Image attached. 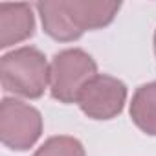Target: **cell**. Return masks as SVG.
<instances>
[{"label":"cell","instance_id":"cell-1","mask_svg":"<svg viewBox=\"0 0 156 156\" xmlns=\"http://www.w3.org/2000/svg\"><path fill=\"white\" fill-rule=\"evenodd\" d=\"M119 8V2L107 0H44L35 4L44 33L59 42H72L85 31L108 26Z\"/></svg>","mask_w":156,"mask_h":156},{"label":"cell","instance_id":"cell-2","mask_svg":"<svg viewBox=\"0 0 156 156\" xmlns=\"http://www.w3.org/2000/svg\"><path fill=\"white\" fill-rule=\"evenodd\" d=\"M0 79L6 92L39 99L50 85V64L39 48L22 46L2 55Z\"/></svg>","mask_w":156,"mask_h":156},{"label":"cell","instance_id":"cell-3","mask_svg":"<svg viewBox=\"0 0 156 156\" xmlns=\"http://www.w3.org/2000/svg\"><path fill=\"white\" fill-rule=\"evenodd\" d=\"M98 75V64L81 48H68L53 55L50 62V94L55 101L77 103L83 87Z\"/></svg>","mask_w":156,"mask_h":156},{"label":"cell","instance_id":"cell-4","mask_svg":"<svg viewBox=\"0 0 156 156\" xmlns=\"http://www.w3.org/2000/svg\"><path fill=\"white\" fill-rule=\"evenodd\" d=\"M42 134L41 112L15 98H4L0 103V140L11 151L31 149Z\"/></svg>","mask_w":156,"mask_h":156},{"label":"cell","instance_id":"cell-5","mask_svg":"<svg viewBox=\"0 0 156 156\" xmlns=\"http://www.w3.org/2000/svg\"><path fill=\"white\" fill-rule=\"evenodd\" d=\"M127 103V85L118 77L98 73L83 87L77 105L90 119H112L123 112Z\"/></svg>","mask_w":156,"mask_h":156},{"label":"cell","instance_id":"cell-6","mask_svg":"<svg viewBox=\"0 0 156 156\" xmlns=\"http://www.w3.org/2000/svg\"><path fill=\"white\" fill-rule=\"evenodd\" d=\"M35 33V15L30 4H0V48L28 41Z\"/></svg>","mask_w":156,"mask_h":156},{"label":"cell","instance_id":"cell-7","mask_svg":"<svg viewBox=\"0 0 156 156\" xmlns=\"http://www.w3.org/2000/svg\"><path fill=\"white\" fill-rule=\"evenodd\" d=\"M130 119L147 136H156V81L136 88L130 101Z\"/></svg>","mask_w":156,"mask_h":156},{"label":"cell","instance_id":"cell-8","mask_svg":"<svg viewBox=\"0 0 156 156\" xmlns=\"http://www.w3.org/2000/svg\"><path fill=\"white\" fill-rule=\"evenodd\" d=\"M33 156H87L83 143L73 136H51L48 138Z\"/></svg>","mask_w":156,"mask_h":156},{"label":"cell","instance_id":"cell-9","mask_svg":"<svg viewBox=\"0 0 156 156\" xmlns=\"http://www.w3.org/2000/svg\"><path fill=\"white\" fill-rule=\"evenodd\" d=\"M154 53H156V30H154Z\"/></svg>","mask_w":156,"mask_h":156}]
</instances>
